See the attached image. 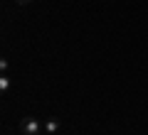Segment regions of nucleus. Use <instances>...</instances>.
Wrapping results in <instances>:
<instances>
[{
  "label": "nucleus",
  "mask_w": 148,
  "mask_h": 135,
  "mask_svg": "<svg viewBox=\"0 0 148 135\" xmlns=\"http://www.w3.org/2000/svg\"><path fill=\"white\" fill-rule=\"evenodd\" d=\"M40 135H47V133H40Z\"/></svg>",
  "instance_id": "nucleus-6"
},
{
  "label": "nucleus",
  "mask_w": 148,
  "mask_h": 135,
  "mask_svg": "<svg viewBox=\"0 0 148 135\" xmlns=\"http://www.w3.org/2000/svg\"><path fill=\"white\" fill-rule=\"evenodd\" d=\"M10 83H12V81L3 74V76H0V94H8V91H10Z\"/></svg>",
  "instance_id": "nucleus-3"
},
{
  "label": "nucleus",
  "mask_w": 148,
  "mask_h": 135,
  "mask_svg": "<svg viewBox=\"0 0 148 135\" xmlns=\"http://www.w3.org/2000/svg\"><path fill=\"white\" fill-rule=\"evenodd\" d=\"M20 133L22 135H40V133H45V123H40L37 118L27 115V118H22V123H20Z\"/></svg>",
  "instance_id": "nucleus-1"
},
{
  "label": "nucleus",
  "mask_w": 148,
  "mask_h": 135,
  "mask_svg": "<svg viewBox=\"0 0 148 135\" xmlns=\"http://www.w3.org/2000/svg\"><path fill=\"white\" fill-rule=\"evenodd\" d=\"M17 5H27V3H32V0H15Z\"/></svg>",
  "instance_id": "nucleus-5"
},
{
  "label": "nucleus",
  "mask_w": 148,
  "mask_h": 135,
  "mask_svg": "<svg viewBox=\"0 0 148 135\" xmlns=\"http://www.w3.org/2000/svg\"><path fill=\"white\" fill-rule=\"evenodd\" d=\"M8 66H10V62H8V59H0V69H3V71H8Z\"/></svg>",
  "instance_id": "nucleus-4"
},
{
  "label": "nucleus",
  "mask_w": 148,
  "mask_h": 135,
  "mask_svg": "<svg viewBox=\"0 0 148 135\" xmlns=\"http://www.w3.org/2000/svg\"><path fill=\"white\" fill-rule=\"evenodd\" d=\"M57 130H59V120L57 118H47V120H45V133H47V135H54Z\"/></svg>",
  "instance_id": "nucleus-2"
}]
</instances>
